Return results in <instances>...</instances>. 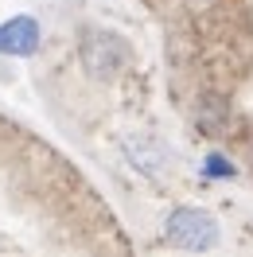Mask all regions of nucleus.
<instances>
[{
	"mask_svg": "<svg viewBox=\"0 0 253 257\" xmlns=\"http://www.w3.org/2000/svg\"><path fill=\"white\" fill-rule=\"evenodd\" d=\"M82 63H86L90 74L109 78L113 70L125 63V47H121V39L109 35V32H86V39H82Z\"/></svg>",
	"mask_w": 253,
	"mask_h": 257,
	"instance_id": "f03ea898",
	"label": "nucleus"
},
{
	"mask_svg": "<svg viewBox=\"0 0 253 257\" xmlns=\"http://www.w3.org/2000/svg\"><path fill=\"white\" fill-rule=\"evenodd\" d=\"M0 51L4 55H35L39 51V24L32 16H12L0 24Z\"/></svg>",
	"mask_w": 253,
	"mask_h": 257,
	"instance_id": "7ed1b4c3",
	"label": "nucleus"
},
{
	"mask_svg": "<svg viewBox=\"0 0 253 257\" xmlns=\"http://www.w3.org/2000/svg\"><path fill=\"white\" fill-rule=\"evenodd\" d=\"M164 234H168V241L179 245V249H210V245L218 241V222H214L206 210L183 207L168 218Z\"/></svg>",
	"mask_w": 253,
	"mask_h": 257,
	"instance_id": "f257e3e1",
	"label": "nucleus"
}]
</instances>
